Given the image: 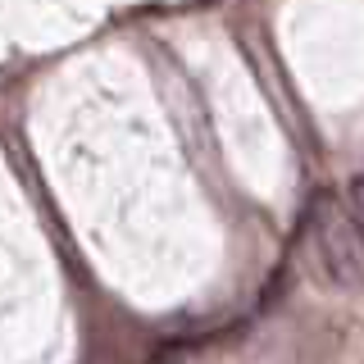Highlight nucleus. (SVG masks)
I'll use <instances>...</instances> for the list:
<instances>
[{
    "mask_svg": "<svg viewBox=\"0 0 364 364\" xmlns=\"http://www.w3.org/2000/svg\"><path fill=\"white\" fill-rule=\"evenodd\" d=\"M310 246L318 273L337 291H364V223L355 219V210L318 200L310 214Z\"/></svg>",
    "mask_w": 364,
    "mask_h": 364,
    "instance_id": "f257e3e1",
    "label": "nucleus"
},
{
    "mask_svg": "<svg viewBox=\"0 0 364 364\" xmlns=\"http://www.w3.org/2000/svg\"><path fill=\"white\" fill-rule=\"evenodd\" d=\"M350 210H355V219L364 223V182H355V191H350Z\"/></svg>",
    "mask_w": 364,
    "mask_h": 364,
    "instance_id": "f03ea898",
    "label": "nucleus"
}]
</instances>
